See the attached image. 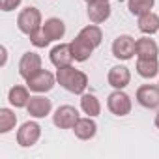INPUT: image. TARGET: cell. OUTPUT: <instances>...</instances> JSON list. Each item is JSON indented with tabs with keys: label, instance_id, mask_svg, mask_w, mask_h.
<instances>
[{
	"label": "cell",
	"instance_id": "1",
	"mask_svg": "<svg viewBox=\"0 0 159 159\" xmlns=\"http://www.w3.org/2000/svg\"><path fill=\"white\" fill-rule=\"evenodd\" d=\"M56 81L62 88H66L67 92L71 94H84L86 86H88V77L86 73L79 71L71 66H66V67H60L56 71Z\"/></svg>",
	"mask_w": 159,
	"mask_h": 159
},
{
	"label": "cell",
	"instance_id": "2",
	"mask_svg": "<svg viewBox=\"0 0 159 159\" xmlns=\"http://www.w3.org/2000/svg\"><path fill=\"white\" fill-rule=\"evenodd\" d=\"M17 26H19V30H21L23 34L32 36L36 30H39V28L43 26L39 10H38V8H32V6L25 8V10L19 13V17H17Z\"/></svg>",
	"mask_w": 159,
	"mask_h": 159
},
{
	"label": "cell",
	"instance_id": "3",
	"mask_svg": "<svg viewBox=\"0 0 159 159\" xmlns=\"http://www.w3.org/2000/svg\"><path fill=\"white\" fill-rule=\"evenodd\" d=\"M54 83H56V77L51 71H47V69H39V71H36L34 75H30L26 79L28 90H32L36 94H45V92L52 90Z\"/></svg>",
	"mask_w": 159,
	"mask_h": 159
},
{
	"label": "cell",
	"instance_id": "4",
	"mask_svg": "<svg viewBox=\"0 0 159 159\" xmlns=\"http://www.w3.org/2000/svg\"><path fill=\"white\" fill-rule=\"evenodd\" d=\"M112 54L118 60H131L137 54V39L127 34L118 36L112 43Z\"/></svg>",
	"mask_w": 159,
	"mask_h": 159
},
{
	"label": "cell",
	"instance_id": "5",
	"mask_svg": "<svg viewBox=\"0 0 159 159\" xmlns=\"http://www.w3.org/2000/svg\"><path fill=\"white\" fill-rule=\"evenodd\" d=\"M79 118H81L79 116V111L71 105H60L52 114V122L60 129H73V125L77 124Z\"/></svg>",
	"mask_w": 159,
	"mask_h": 159
},
{
	"label": "cell",
	"instance_id": "6",
	"mask_svg": "<svg viewBox=\"0 0 159 159\" xmlns=\"http://www.w3.org/2000/svg\"><path fill=\"white\" fill-rule=\"evenodd\" d=\"M107 107L116 116H127L131 112V98L122 90H114L107 98Z\"/></svg>",
	"mask_w": 159,
	"mask_h": 159
},
{
	"label": "cell",
	"instance_id": "7",
	"mask_svg": "<svg viewBox=\"0 0 159 159\" xmlns=\"http://www.w3.org/2000/svg\"><path fill=\"white\" fill-rule=\"evenodd\" d=\"M41 137V125L38 122H25L17 131V144L23 148L34 146Z\"/></svg>",
	"mask_w": 159,
	"mask_h": 159
},
{
	"label": "cell",
	"instance_id": "8",
	"mask_svg": "<svg viewBox=\"0 0 159 159\" xmlns=\"http://www.w3.org/2000/svg\"><path fill=\"white\" fill-rule=\"evenodd\" d=\"M41 69V56L38 54V52H25L23 56H21V62H19V75L25 79L30 77V75H34L36 71H39Z\"/></svg>",
	"mask_w": 159,
	"mask_h": 159
},
{
	"label": "cell",
	"instance_id": "9",
	"mask_svg": "<svg viewBox=\"0 0 159 159\" xmlns=\"http://www.w3.org/2000/svg\"><path fill=\"white\" fill-rule=\"evenodd\" d=\"M73 52H71V45L69 43H58L56 47L51 49V62L56 69L60 67H66V66H71L73 62Z\"/></svg>",
	"mask_w": 159,
	"mask_h": 159
},
{
	"label": "cell",
	"instance_id": "10",
	"mask_svg": "<svg viewBox=\"0 0 159 159\" xmlns=\"http://www.w3.org/2000/svg\"><path fill=\"white\" fill-rule=\"evenodd\" d=\"M137 101L146 109H157L159 107V86L155 84H144L137 90Z\"/></svg>",
	"mask_w": 159,
	"mask_h": 159
},
{
	"label": "cell",
	"instance_id": "11",
	"mask_svg": "<svg viewBox=\"0 0 159 159\" xmlns=\"http://www.w3.org/2000/svg\"><path fill=\"white\" fill-rule=\"evenodd\" d=\"M111 17V4L109 0H96L88 2V19L94 25H101Z\"/></svg>",
	"mask_w": 159,
	"mask_h": 159
},
{
	"label": "cell",
	"instance_id": "12",
	"mask_svg": "<svg viewBox=\"0 0 159 159\" xmlns=\"http://www.w3.org/2000/svg\"><path fill=\"white\" fill-rule=\"evenodd\" d=\"M107 81L114 90H124L131 83V73L125 66H114V67H111V71L107 75Z\"/></svg>",
	"mask_w": 159,
	"mask_h": 159
},
{
	"label": "cell",
	"instance_id": "13",
	"mask_svg": "<svg viewBox=\"0 0 159 159\" xmlns=\"http://www.w3.org/2000/svg\"><path fill=\"white\" fill-rule=\"evenodd\" d=\"M26 111L34 118H45L47 114H51L52 103L45 96H32L30 101H28V105H26Z\"/></svg>",
	"mask_w": 159,
	"mask_h": 159
},
{
	"label": "cell",
	"instance_id": "14",
	"mask_svg": "<svg viewBox=\"0 0 159 159\" xmlns=\"http://www.w3.org/2000/svg\"><path fill=\"white\" fill-rule=\"evenodd\" d=\"M73 133H75L77 139H81V140H90L98 133V124L92 120V116H88V118H79L77 124L73 125Z\"/></svg>",
	"mask_w": 159,
	"mask_h": 159
},
{
	"label": "cell",
	"instance_id": "15",
	"mask_svg": "<svg viewBox=\"0 0 159 159\" xmlns=\"http://www.w3.org/2000/svg\"><path fill=\"white\" fill-rule=\"evenodd\" d=\"M71 52H73V58L77 60V62H86L90 56H92V52H94V45H90L84 38H81V36H77L71 43Z\"/></svg>",
	"mask_w": 159,
	"mask_h": 159
},
{
	"label": "cell",
	"instance_id": "16",
	"mask_svg": "<svg viewBox=\"0 0 159 159\" xmlns=\"http://www.w3.org/2000/svg\"><path fill=\"white\" fill-rule=\"evenodd\" d=\"M41 28H43L45 36H47L51 41H58V39H62L64 34H66V25H64V21L58 19V17H51V19H47V21L43 23Z\"/></svg>",
	"mask_w": 159,
	"mask_h": 159
},
{
	"label": "cell",
	"instance_id": "17",
	"mask_svg": "<svg viewBox=\"0 0 159 159\" xmlns=\"http://www.w3.org/2000/svg\"><path fill=\"white\" fill-rule=\"evenodd\" d=\"M159 54V49H157V43L150 38H139L137 39V56L139 58H157Z\"/></svg>",
	"mask_w": 159,
	"mask_h": 159
},
{
	"label": "cell",
	"instance_id": "18",
	"mask_svg": "<svg viewBox=\"0 0 159 159\" xmlns=\"http://www.w3.org/2000/svg\"><path fill=\"white\" fill-rule=\"evenodd\" d=\"M30 94H28V86L25 88V86H13V88H10V94H8V101L15 107V109H23V107H26L28 105V101H30Z\"/></svg>",
	"mask_w": 159,
	"mask_h": 159
},
{
	"label": "cell",
	"instance_id": "19",
	"mask_svg": "<svg viewBox=\"0 0 159 159\" xmlns=\"http://www.w3.org/2000/svg\"><path fill=\"white\" fill-rule=\"evenodd\" d=\"M139 30L142 34H155L159 30V15L153 13V11H148L144 15H139Z\"/></svg>",
	"mask_w": 159,
	"mask_h": 159
},
{
	"label": "cell",
	"instance_id": "20",
	"mask_svg": "<svg viewBox=\"0 0 159 159\" xmlns=\"http://www.w3.org/2000/svg\"><path fill=\"white\" fill-rule=\"evenodd\" d=\"M137 73L144 79H153L159 73V64L157 58H139L137 60Z\"/></svg>",
	"mask_w": 159,
	"mask_h": 159
},
{
	"label": "cell",
	"instance_id": "21",
	"mask_svg": "<svg viewBox=\"0 0 159 159\" xmlns=\"http://www.w3.org/2000/svg\"><path fill=\"white\" fill-rule=\"evenodd\" d=\"M81 109L84 111V114H88L92 118H96V116L101 114V103H99V99L94 94H83V98H81Z\"/></svg>",
	"mask_w": 159,
	"mask_h": 159
},
{
	"label": "cell",
	"instance_id": "22",
	"mask_svg": "<svg viewBox=\"0 0 159 159\" xmlns=\"http://www.w3.org/2000/svg\"><path fill=\"white\" fill-rule=\"evenodd\" d=\"M79 36L84 38V39H86L90 45H94V47H99L101 41H103V32H101V28H99L98 25H88V26H84L81 32H79Z\"/></svg>",
	"mask_w": 159,
	"mask_h": 159
},
{
	"label": "cell",
	"instance_id": "23",
	"mask_svg": "<svg viewBox=\"0 0 159 159\" xmlns=\"http://www.w3.org/2000/svg\"><path fill=\"white\" fill-rule=\"evenodd\" d=\"M15 124H17V116H15L13 111L0 109V133H2V135L10 133L15 127Z\"/></svg>",
	"mask_w": 159,
	"mask_h": 159
},
{
	"label": "cell",
	"instance_id": "24",
	"mask_svg": "<svg viewBox=\"0 0 159 159\" xmlns=\"http://www.w3.org/2000/svg\"><path fill=\"white\" fill-rule=\"evenodd\" d=\"M153 4H155V0H127V8L133 15H144L148 11L153 10Z\"/></svg>",
	"mask_w": 159,
	"mask_h": 159
},
{
	"label": "cell",
	"instance_id": "25",
	"mask_svg": "<svg viewBox=\"0 0 159 159\" xmlns=\"http://www.w3.org/2000/svg\"><path fill=\"white\" fill-rule=\"evenodd\" d=\"M30 38V43L34 45V47H38V49H43V47H47L49 43H51V39L45 36V32H43V28H39V30H36L32 36H28Z\"/></svg>",
	"mask_w": 159,
	"mask_h": 159
},
{
	"label": "cell",
	"instance_id": "26",
	"mask_svg": "<svg viewBox=\"0 0 159 159\" xmlns=\"http://www.w3.org/2000/svg\"><path fill=\"white\" fill-rule=\"evenodd\" d=\"M23 0H0V10L2 11H13L21 6Z\"/></svg>",
	"mask_w": 159,
	"mask_h": 159
},
{
	"label": "cell",
	"instance_id": "27",
	"mask_svg": "<svg viewBox=\"0 0 159 159\" xmlns=\"http://www.w3.org/2000/svg\"><path fill=\"white\" fill-rule=\"evenodd\" d=\"M0 51H2V66H6V60H8V51H6V47H2Z\"/></svg>",
	"mask_w": 159,
	"mask_h": 159
},
{
	"label": "cell",
	"instance_id": "28",
	"mask_svg": "<svg viewBox=\"0 0 159 159\" xmlns=\"http://www.w3.org/2000/svg\"><path fill=\"white\" fill-rule=\"evenodd\" d=\"M155 127H157V129H159V112H157V114H155Z\"/></svg>",
	"mask_w": 159,
	"mask_h": 159
},
{
	"label": "cell",
	"instance_id": "29",
	"mask_svg": "<svg viewBox=\"0 0 159 159\" xmlns=\"http://www.w3.org/2000/svg\"><path fill=\"white\" fill-rule=\"evenodd\" d=\"M84 2H96V0H84Z\"/></svg>",
	"mask_w": 159,
	"mask_h": 159
}]
</instances>
